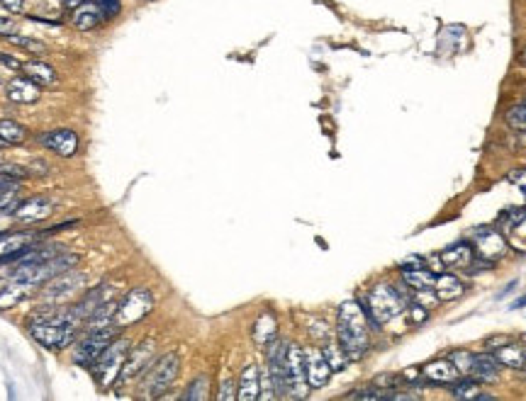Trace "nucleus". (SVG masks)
I'll list each match as a JSON object with an SVG mask.
<instances>
[{
    "label": "nucleus",
    "mask_w": 526,
    "mask_h": 401,
    "mask_svg": "<svg viewBox=\"0 0 526 401\" xmlns=\"http://www.w3.org/2000/svg\"><path fill=\"white\" fill-rule=\"evenodd\" d=\"M27 331L47 350H64L76 343V338L80 335L83 319L76 314L73 304L42 307L27 319Z\"/></svg>",
    "instance_id": "f257e3e1"
},
{
    "label": "nucleus",
    "mask_w": 526,
    "mask_h": 401,
    "mask_svg": "<svg viewBox=\"0 0 526 401\" xmlns=\"http://www.w3.org/2000/svg\"><path fill=\"white\" fill-rule=\"evenodd\" d=\"M336 338L349 360L368 353V319L359 302H344L336 311Z\"/></svg>",
    "instance_id": "f03ea898"
},
{
    "label": "nucleus",
    "mask_w": 526,
    "mask_h": 401,
    "mask_svg": "<svg viewBox=\"0 0 526 401\" xmlns=\"http://www.w3.org/2000/svg\"><path fill=\"white\" fill-rule=\"evenodd\" d=\"M181 372V355L166 353L156 357L149 367L142 372V384H139V397L142 399H159L164 397Z\"/></svg>",
    "instance_id": "7ed1b4c3"
},
{
    "label": "nucleus",
    "mask_w": 526,
    "mask_h": 401,
    "mask_svg": "<svg viewBox=\"0 0 526 401\" xmlns=\"http://www.w3.org/2000/svg\"><path fill=\"white\" fill-rule=\"evenodd\" d=\"M85 285H88V278H85L83 270L71 268V270H66V273H59L56 278H52L49 283L42 285V292H40L42 307L71 304L76 297L85 292Z\"/></svg>",
    "instance_id": "20e7f679"
},
{
    "label": "nucleus",
    "mask_w": 526,
    "mask_h": 401,
    "mask_svg": "<svg viewBox=\"0 0 526 401\" xmlns=\"http://www.w3.org/2000/svg\"><path fill=\"white\" fill-rule=\"evenodd\" d=\"M132 348V340L124 338V335H117L97 360L90 365V372L93 377L100 382V387H110V384H117V377L122 372V365L127 360V353Z\"/></svg>",
    "instance_id": "39448f33"
},
{
    "label": "nucleus",
    "mask_w": 526,
    "mask_h": 401,
    "mask_svg": "<svg viewBox=\"0 0 526 401\" xmlns=\"http://www.w3.org/2000/svg\"><path fill=\"white\" fill-rule=\"evenodd\" d=\"M402 309H405L402 300H400V295L393 287L378 285V287H373L371 295H368V307H363V311H366V319L373 328H381V323H388V321H393V319H398L400 314H402Z\"/></svg>",
    "instance_id": "423d86ee"
},
{
    "label": "nucleus",
    "mask_w": 526,
    "mask_h": 401,
    "mask_svg": "<svg viewBox=\"0 0 526 401\" xmlns=\"http://www.w3.org/2000/svg\"><path fill=\"white\" fill-rule=\"evenodd\" d=\"M120 335V328L117 326H107V328H97V331H83L80 338L76 340V350H73V362L80 367H90L97 357L102 355V350L112 343V340Z\"/></svg>",
    "instance_id": "0eeeda50"
},
{
    "label": "nucleus",
    "mask_w": 526,
    "mask_h": 401,
    "mask_svg": "<svg viewBox=\"0 0 526 401\" xmlns=\"http://www.w3.org/2000/svg\"><path fill=\"white\" fill-rule=\"evenodd\" d=\"M154 309V295L146 287H134L129 290L122 300H117V311H115V326L124 331L132 323L142 321L146 314Z\"/></svg>",
    "instance_id": "6e6552de"
},
{
    "label": "nucleus",
    "mask_w": 526,
    "mask_h": 401,
    "mask_svg": "<svg viewBox=\"0 0 526 401\" xmlns=\"http://www.w3.org/2000/svg\"><path fill=\"white\" fill-rule=\"evenodd\" d=\"M154 353H156V343L151 338L142 340L139 345H132V348H129V353H127V360H124V365H122L120 377H117V384H120V387H124L129 379H134V377L142 375L146 367H149L151 362L156 360Z\"/></svg>",
    "instance_id": "1a4fd4ad"
},
{
    "label": "nucleus",
    "mask_w": 526,
    "mask_h": 401,
    "mask_svg": "<svg viewBox=\"0 0 526 401\" xmlns=\"http://www.w3.org/2000/svg\"><path fill=\"white\" fill-rule=\"evenodd\" d=\"M287 372V397H305L307 394V375H305V350L300 345H287L285 355Z\"/></svg>",
    "instance_id": "9d476101"
},
{
    "label": "nucleus",
    "mask_w": 526,
    "mask_h": 401,
    "mask_svg": "<svg viewBox=\"0 0 526 401\" xmlns=\"http://www.w3.org/2000/svg\"><path fill=\"white\" fill-rule=\"evenodd\" d=\"M40 144L44 146L47 151H52L54 156H59V159H71V156L78 154L80 139L76 129L61 127V129H49V132L40 134Z\"/></svg>",
    "instance_id": "9b49d317"
},
{
    "label": "nucleus",
    "mask_w": 526,
    "mask_h": 401,
    "mask_svg": "<svg viewBox=\"0 0 526 401\" xmlns=\"http://www.w3.org/2000/svg\"><path fill=\"white\" fill-rule=\"evenodd\" d=\"M52 212H54V197H49V195H35L30 199H23L10 216L15 221H20V224H40V221L49 219Z\"/></svg>",
    "instance_id": "f8f14e48"
},
{
    "label": "nucleus",
    "mask_w": 526,
    "mask_h": 401,
    "mask_svg": "<svg viewBox=\"0 0 526 401\" xmlns=\"http://www.w3.org/2000/svg\"><path fill=\"white\" fill-rule=\"evenodd\" d=\"M305 350V375H307V387L310 389H322L327 387L329 377H332V367H329L327 357H324L322 348H302Z\"/></svg>",
    "instance_id": "ddd939ff"
},
{
    "label": "nucleus",
    "mask_w": 526,
    "mask_h": 401,
    "mask_svg": "<svg viewBox=\"0 0 526 401\" xmlns=\"http://www.w3.org/2000/svg\"><path fill=\"white\" fill-rule=\"evenodd\" d=\"M5 97L15 105H32L42 97V85H37L27 75H15L5 85Z\"/></svg>",
    "instance_id": "4468645a"
},
{
    "label": "nucleus",
    "mask_w": 526,
    "mask_h": 401,
    "mask_svg": "<svg viewBox=\"0 0 526 401\" xmlns=\"http://www.w3.org/2000/svg\"><path fill=\"white\" fill-rule=\"evenodd\" d=\"M473 241H475V248H478V253L485 260H495L507 253V241L502 238V234L497 229H487V226H482L473 234Z\"/></svg>",
    "instance_id": "2eb2a0df"
},
{
    "label": "nucleus",
    "mask_w": 526,
    "mask_h": 401,
    "mask_svg": "<svg viewBox=\"0 0 526 401\" xmlns=\"http://www.w3.org/2000/svg\"><path fill=\"white\" fill-rule=\"evenodd\" d=\"M37 290H40V287L10 278L8 283L0 287V311H8V309H15L18 304H23V302L30 300Z\"/></svg>",
    "instance_id": "dca6fc26"
},
{
    "label": "nucleus",
    "mask_w": 526,
    "mask_h": 401,
    "mask_svg": "<svg viewBox=\"0 0 526 401\" xmlns=\"http://www.w3.org/2000/svg\"><path fill=\"white\" fill-rule=\"evenodd\" d=\"M237 399L239 401H256L261 399V372L253 362H249L241 370L239 384H237Z\"/></svg>",
    "instance_id": "f3484780"
},
{
    "label": "nucleus",
    "mask_w": 526,
    "mask_h": 401,
    "mask_svg": "<svg viewBox=\"0 0 526 401\" xmlns=\"http://www.w3.org/2000/svg\"><path fill=\"white\" fill-rule=\"evenodd\" d=\"M23 75L32 78L37 85H42V88H52V85L59 83L56 68L49 66L47 61H37V58H32V61H23Z\"/></svg>",
    "instance_id": "a211bd4d"
},
{
    "label": "nucleus",
    "mask_w": 526,
    "mask_h": 401,
    "mask_svg": "<svg viewBox=\"0 0 526 401\" xmlns=\"http://www.w3.org/2000/svg\"><path fill=\"white\" fill-rule=\"evenodd\" d=\"M500 360L492 353H478L473 355V367H470V375L478 382H495L500 377Z\"/></svg>",
    "instance_id": "6ab92c4d"
},
{
    "label": "nucleus",
    "mask_w": 526,
    "mask_h": 401,
    "mask_svg": "<svg viewBox=\"0 0 526 401\" xmlns=\"http://www.w3.org/2000/svg\"><path fill=\"white\" fill-rule=\"evenodd\" d=\"M102 10L97 8V3H83L80 8H76L73 10V18H71V23H73V27L76 30H80V32H90V30H95L97 25L102 23Z\"/></svg>",
    "instance_id": "aec40b11"
},
{
    "label": "nucleus",
    "mask_w": 526,
    "mask_h": 401,
    "mask_svg": "<svg viewBox=\"0 0 526 401\" xmlns=\"http://www.w3.org/2000/svg\"><path fill=\"white\" fill-rule=\"evenodd\" d=\"M422 375L429 379V382L446 384V382H453V379L458 377V370H455V365L451 360H434V362H429V365H424Z\"/></svg>",
    "instance_id": "412c9836"
},
{
    "label": "nucleus",
    "mask_w": 526,
    "mask_h": 401,
    "mask_svg": "<svg viewBox=\"0 0 526 401\" xmlns=\"http://www.w3.org/2000/svg\"><path fill=\"white\" fill-rule=\"evenodd\" d=\"M497 360L504 367H512V370H524L526 367V348L519 343H504L497 348Z\"/></svg>",
    "instance_id": "4be33fe9"
},
{
    "label": "nucleus",
    "mask_w": 526,
    "mask_h": 401,
    "mask_svg": "<svg viewBox=\"0 0 526 401\" xmlns=\"http://www.w3.org/2000/svg\"><path fill=\"white\" fill-rule=\"evenodd\" d=\"M0 139L8 146H20L30 139V132L25 124L15 122V119H0Z\"/></svg>",
    "instance_id": "5701e85b"
},
{
    "label": "nucleus",
    "mask_w": 526,
    "mask_h": 401,
    "mask_svg": "<svg viewBox=\"0 0 526 401\" xmlns=\"http://www.w3.org/2000/svg\"><path fill=\"white\" fill-rule=\"evenodd\" d=\"M441 260L448 265V268H468L473 263V248L468 243H455V246L446 248L441 253Z\"/></svg>",
    "instance_id": "b1692460"
},
{
    "label": "nucleus",
    "mask_w": 526,
    "mask_h": 401,
    "mask_svg": "<svg viewBox=\"0 0 526 401\" xmlns=\"http://www.w3.org/2000/svg\"><path fill=\"white\" fill-rule=\"evenodd\" d=\"M434 290H436L438 300H458L465 292L463 283H460L455 275H436V283H434Z\"/></svg>",
    "instance_id": "393cba45"
},
{
    "label": "nucleus",
    "mask_w": 526,
    "mask_h": 401,
    "mask_svg": "<svg viewBox=\"0 0 526 401\" xmlns=\"http://www.w3.org/2000/svg\"><path fill=\"white\" fill-rule=\"evenodd\" d=\"M275 333H278V323H275V316L273 314H261V316L256 319V323H253V340H256L258 345H268L270 340L275 338Z\"/></svg>",
    "instance_id": "a878e982"
},
{
    "label": "nucleus",
    "mask_w": 526,
    "mask_h": 401,
    "mask_svg": "<svg viewBox=\"0 0 526 401\" xmlns=\"http://www.w3.org/2000/svg\"><path fill=\"white\" fill-rule=\"evenodd\" d=\"M405 273V283L412 287V290H431L434 283H436V275L429 273L424 268H414V270H402Z\"/></svg>",
    "instance_id": "bb28decb"
},
{
    "label": "nucleus",
    "mask_w": 526,
    "mask_h": 401,
    "mask_svg": "<svg viewBox=\"0 0 526 401\" xmlns=\"http://www.w3.org/2000/svg\"><path fill=\"white\" fill-rule=\"evenodd\" d=\"M322 353H324V357H327V362H329V367H332V372H341V370H346L349 367V355L341 350V345L339 343H324L322 345Z\"/></svg>",
    "instance_id": "cd10ccee"
},
{
    "label": "nucleus",
    "mask_w": 526,
    "mask_h": 401,
    "mask_svg": "<svg viewBox=\"0 0 526 401\" xmlns=\"http://www.w3.org/2000/svg\"><path fill=\"white\" fill-rule=\"evenodd\" d=\"M5 42L13 47L25 49V51H30V54H47L49 51V47L44 44V42L32 39V37H25V35H8L5 37Z\"/></svg>",
    "instance_id": "c85d7f7f"
},
{
    "label": "nucleus",
    "mask_w": 526,
    "mask_h": 401,
    "mask_svg": "<svg viewBox=\"0 0 526 401\" xmlns=\"http://www.w3.org/2000/svg\"><path fill=\"white\" fill-rule=\"evenodd\" d=\"M451 392H453V397H458V399H480L482 397L478 379H463V382L455 384Z\"/></svg>",
    "instance_id": "c756f323"
},
{
    "label": "nucleus",
    "mask_w": 526,
    "mask_h": 401,
    "mask_svg": "<svg viewBox=\"0 0 526 401\" xmlns=\"http://www.w3.org/2000/svg\"><path fill=\"white\" fill-rule=\"evenodd\" d=\"M0 178H5V180H13V183H23L30 178V168H23L18 164H0Z\"/></svg>",
    "instance_id": "7c9ffc66"
},
{
    "label": "nucleus",
    "mask_w": 526,
    "mask_h": 401,
    "mask_svg": "<svg viewBox=\"0 0 526 401\" xmlns=\"http://www.w3.org/2000/svg\"><path fill=\"white\" fill-rule=\"evenodd\" d=\"M208 377H198L195 382L188 387V392L183 394V399H188V401H205L210 397V392H208Z\"/></svg>",
    "instance_id": "2f4dec72"
},
{
    "label": "nucleus",
    "mask_w": 526,
    "mask_h": 401,
    "mask_svg": "<svg viewBox=\"0 0 526 401\" xmlns=\"http://www.w3.org/2000/svg\"><path fill=\"white\" fill-rule=\"evenodd\" d=\"M448 360L455 365L458 375H470V367H473V353H468V350H453V353L448 355Z\"/></svg>",
    "instance_id": "473e14b6"
},
{
    "label": "nucleus",
    "mask_w": 526,
    "mask_h": 401,
    "mask_svg": "<svg viewBox=\"0 0 526 401\" xmlns=\"http://www.w3.org/2000/svg\"><path fill=\"white\" fill-rule=\"evenodd\" d=\"M507 124L512 129H517V132H526V102L512 107V110L507 112Z\"/></svg>",
    "instance_id": "72a5a7b5"
},
{
    "label": "nucleus",
    "mask_w": 526,
    "mask_h": 401,
    "mask_svg": "<svg viewBox=\"0 0 526 401\" xmlns=\"http://www.w3.org/2000/svg\"><path fill=\"white\" fill-rule=\"evenodd\" d=\"M524 219H526V209H524V207L507 209V212H504V214L500 216V221H502L504 226H507V229H517V226L522 224Z\"/></svg>",
    "instance_id": "f704fd0d"
},
{
    "label": "nucleus",
    "mask_w": 526,
    "mask_h": 401,
    "mask_svg": "<svg viewBox=\"0 0 526 401\" xmlns=\"http://www.w3.org/2000/svg\"><path fill=\"white\" fill-rule=\"evenodd\" d=\"M97 8L102 10V15L105 18H117V15L122 13V3L120 0H95Z\"/></svg>",
    "instance_id": "c9c22d12"
},
{
    "label": "nucleus",
    "mask_w": 526,
    "mask_h": 401,
    "mask_svg": "<svg viewBox=\"0 0 526 401\" xmlns=\"http://www.w3.org/2000/svg\"><path fill=\"white\" fill-rule=\"evenodd\" d=\"M414 304L431 309V307H436V297L431 295V290H414Z\"/></svg>",
    "instance_id": "e433bc0d"
},
{
    "label": "nucleus",
    "mask_w": 526,
    "mask_h": 401,
    "mask_svg": "<svg viewBox=\"0 0 526 401\" xmlns=\"http://www.w3.org/2000/svg\"><path fill=\"white\" fill-rule=\"evenodd\" d=\"M217 399L220 401H232V399H237V384H234V379H225L222 382V389H220V394H217Z\"/></svg>",
    "instance_id": "4c0bfd02"
},
{
    "label": "nucleus",
    "mask_w": 526,
    "mask_h": 401,
    "mask_svg": "<svg viewBox=\"0 0 526 401\" xmlns=\"http://www.w3.org/2000/svg\"><path fill=\"white\" fill-rule=\"evenodd\" d=\"M0 5H3L10 15H20L25 10V0H0Z\"/></svg>",
    "instance_id": "58836bf2"
},
{
    "label": "nucleus",
    "mask_w": 526,
    "mask_h": 401,
    "mask_svg": "<svg viewBox=\"0 0 526 401\" xmlns=\"http://www.w3.org/2000/svg\"><path fill=\"white\" fill-rule=\"evenodd\" d=\"M0 63L8 66L10 71H23V61H18L15 56H8V54H3V51H0Z\"/></svg>",
    "instance_id": "ea45409f"
},
{
    "label": "nucleus",
    "mask_w": 526,
    "mask_h": 401,
    "mask_svg": "<svg viewBox=\"0 0 526 401\" xmlns=\"http://www.w3.org/2000/svg\"><path fill=\"white\" fill-rule=\"evenodd\" d=\"M412 311H414V316H412V323H422L426 319V311H429V309H424V307H419V304H412Z\"/></svg>",
    "instance_id": "a19ab883"
},
{
    "label": "nucleus",
    "mask_w": 526,
    "mask_h": 401,
    "mask_svg": "<svg viewBox=\"0 0 526 401\" xmlns=\"http://www.w3.org/2000/svg\"><path fill=\"white\" fill-rule=\"evenodd\" d=\"M10 32H13V20L0 18V37H8Z\"/></svg>",
    "instance_id": "79ce46f5"
},
{
    "label": "nucleus",
    "mask_w": 526,
    "mask_h": 401,
    "mask_svg": "<svg viewBox=\"0 0 526 401\" xmlns=\"http://www.w3.org/2000/svg\"><path fill=\"white\" fill-rule=\"evenodd\" d=\"M64 3H66L68 10H76V8H80L83 3H88V0H64Z\"/></svg>",
    "instance_id": "37998d69"
},
{
    "label": "nucleus",
    "mask_w": 526,
    "mask_h": 401,
    "mask_svg": "<svg viewBox=\"0 0 526 401\" xmlns=\"http://www.w3.org/2000/svg\"><path fill=\"white\" fill-rule=\"evenodd\" d=\"M524 304H526V295H524L519 302H514V309H519V307H524Z\"/></svg>",
    "instance_id": "c03bdc74"
},
{
    "label": "nucleus",
    "mask_w": 526,
    "mask_h": 401,
    "mask_svg": "<svg viewBox=\"0 0 526 401\" xmlns=\"http://www.w3.org/2000/svg\"><path fill=\"white\" fill-rule=\"evenodd\" d=\"M519 142H522V146L526 149V134H522V139H519Z\"/></svg>",
    "instance_id": "a18cd8bd"
},
{
    "label": "nucleus",
    "mask_w": 526,
    "mask_h": 401,
    "mask_svg": "<svg viewBox=\"0 0 526 401\" xmlns=\"http://www.w3.org/2000/svg\"><path fill=\"white\" fill-rule=\"evenodd\" d=\"M0 149H8V144H5L3 139H0Z\"/></svg>",
    "instance_id": "49530a36"
},
{
    "label": "nucleus",
    "mask_w": 526,
    "mask_h": 401,
    "mask_svg": "<svg viewBox=\"0 0 526 401\" xmlns=\"http://www.w3.org/2000/svg\"><path fill=\"white\" fill-rule=\"evenodd\" d=\"M522 63H526V51H524V56H522Z\"/></svg>",
    "instance_id": "de8ad7c7"
},
{
    "label": "nucleus",
    "mask_w": 526,
    "mask_h": 401,
    "mask_svg": "<svg viewBox=\"0 0 526 401\" xmlns=\"http://www.w3.org/2000/svg\"><path fill=\"white\" fill-rule=\"evenodd\" d=\"M0 164H3V156H0Z\"/></svg>",
    "instance_id": "09e8293b"
}]
</instances>
